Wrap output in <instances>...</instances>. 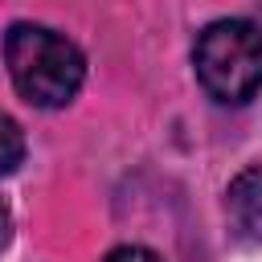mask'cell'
Masks as SVG:
<instances>
[{"label":"cell","mask_w":262,"mask_h":262,"mask_svg":"<svg viewBox=\"0 0 262 262\" xmlns=\"http://www.w3.org/2000/svg\"><path fill=\"white\" fill-rule=\"evenodd\" d=\"M192 70L209 98L246 106L262 90V29L242 16L213 20L192 45Z\"/></svg>","instance_id":"2"},{"label":"cell","mask_w":262,"mask_h":262,"mask_svg":"<svg viewBox=\"0 0 262 262\" xmlns=\"http://www.w3.org/2000/svg\"><path fill=\"white\" fill-rule=\"evenodd\" d=\"M4 66L16 94L41 111H57L74 102V94L86 82L82 49L57 29H45L33 20H20L4 33Z\"/></svg>","instance_id":"1"},{"label":"cell","mask_w":262,"mask_h":262,"mask_svg":"<svg viewBox=\"0 0 262 262\" xmlns=\"http://www.w3.org/2000/svg\"><path fill=\"white\" fill-rule=\"evenodd\" d=\"M20 160H25V135L8 115H0V176L16 172Z\"/></svg>","instance_id":"4"},{"label":"cell","mask_w":262,"mask_h":262,"mask_svg":"<svg viewBox=\"0 0 262 262\" xmlns=\"http://www.w3.org/2000/svg\"><path fill=\"white\" fill-rule=\"evenodd\" d=\"M225 213H229V229L250 242L262 246V164L242 168L229 188H225Z\"/></svg>","instance_id":"3"},{"label":"cell","mask_w":262,"mask_h":262,"mask_svg":"<svg viewBox=\"0 0 262 262\" xmlns=\"http://www.w3.org/2000/svg\"><path fill=\"white\" fill-rule=\"evenodd\" d=\"M102 262H164V258L151 254V250H143V246H115Z\"/></svg>","instance_id":"5"},{"label":"cell","mask_w":262,"mask_h":262,"mask_svg":"<svg viewBox=\"0 0 262 262\" xmlns=\"http://www.w3.org/2000/svg\"><path fill=\"white\" fill-rule=\"evenodd\" d=\"M8 237H12V213H8V205L0 201V250L8 246Z\"/></svg>","instance_id":"6"}]
</instances>
